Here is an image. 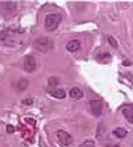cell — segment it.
Listing matches in <instances>:
<instances>
[{
  "label": "cell",
  "instance_id": "cell-21",
  "mask_svg": "<svg viewBox=\"0 0 133 147\" xmlns=\"http://www.w3.org/2000/svg\"><path fill=\"white\" fill-rule=\"evenodd\" d=\"M124 65L129 67V65H130V61H124Z\"/></svg>",
  "mask_w": 133,
  "mask_h": 147
},
{
  "label": "cell",
  "instance_id": "cell-6",
  "mask_svg": "<svg viewBox=\"0 0 133 147\" xmlns=\"http://www.w3.org/2000/svg\"><path fill=\"white\" fill-rule=\"evenodd\" d=\"M89 106H90V111L93 113V115H96V117L101 115V113H103V104H101L100 100L91 98L90 101H89Z\"/></svg>",
  "mask_w": 133,
  "mask_h": 147
},
{
  "label": "cell",
  "instance_id": "cell-20",
  "mask_svg": "<svg viewBox=\"0 0 133 147\" xmlns=\"http://www.w3.org/2000/svg\"><path fill=\"white\" fill-rule=\"evenodd\" d=\"M7 132H8V133H13V132H14V128H13L11 125H8V126H7Z\"/></svg>",
  "mask_w": 133,
  "mask_h": 147
},
{
  "label": "cell",
  "instance_id": "cell-3",
  "mask_svg": "<svg viewBox=\"0 0 133 147\" xmlns=\"http://www.w3.org/2000/svg\"><path fill=\"white\" fill-rule=\"evenodd\" d=\"M33 47L40 53H47V51L53 49V42L50 40L49 38H39V39L35 40Z\"/></svg>",
  "mask_w": 133,
  "mask_h": 147
},
{
  "label": "cell",
  "instance_id": "cell-9",
  "mask_svg": "<svg viewBox=\"0 0 133 147\" xmlns=\"http://www.w3.org/2000/svg\"><path fill=\"white\" fill-rule=\"evenodd\" d=\"M122 114L124 117L128 119L129 123H133V110H132V106H125L122 108Z\"/></svg>",
  "mask_w": 133,
  "mask_h": 147
},
{
  "label": "cell",
  "instance_id": "cell-12",
  "mask_svg": "<svg viewBox=\"0 0 133 147\" xmlns=\"http://www.w3.org/2000/svg\"><path fill=\"white\" fill-rule=\"evenodd\" d=\"M28 86H29V82L26 81V79H19V81L17 82V89L19 90V92H22V90H26L28 89Z\"/></svg>",
  "mask_w": 133,
  "mask_h": 147
},
{
  "label": "cell",
  "instance_id": "cell-22",
  "mask_svg": "<svg viewBox=\"0 0 133 147\" xmlns=\"http://www.w3.org/2000/svg\"><path fill=\"white\" fill-rule=\"evenodd\" d=\"M114 147H119V146H118V144H116V146H114Z\"/></svg>",
  "mask_w": 133,
  "mask_h": 147
},
{
  "label": "cell",
  "instance_id": "cell-2",
  "mask_svg": "<svg viewBox=\"0 0 133 147\" xmlns=\"http://www.w3.org/2000/svg\"><path fill=\"white\" fill-rule=\"evenodd\" d=\"M18 33L15 31H3L0 32V42L6 46H15Z\"/></svg>",
  "mask_w": 133,
  "mask_h": 147
},
{
  "label": "cell",
  "instance_id": "cell-14",
  "mask_svg": "<svg viewBox=\"0 0 133 147\" xmlns=\"http://www.w3.org/2000/svg\"><path fill=\"white\" fill-rule=\"evenodd\" d=\"M58 83H60V79H58L57 76H50V78H49V82H47V85H49L50 89H54V88H57Z\"/></svg>",
  "mask_w": 133,
  "mask_h": 147
},
{
  "label": "cell",
  "instance_id": "cell-18",
  "mask_svg": "<svg viewBox=\"0 0 133 147\" xmlns=\"http://www.w3.org/2000/svg\"><path fill=\"white\" fill-rule=\"evenodd\" d=\"M79 147H94V143H93L91 140H85Z\"/></svg>",
  "mask_w": 133,
  "mask_h": 147
},
{
  "label": "cell",
  "instance_id": "cell-5",
  "mask_svg": "<svg viewBox=\"0 0 133 147\" xmlns=\"http://www.w3.org/2000/svg\"><path fill=\"white\" fill-rule=\"evenodd\" d=\"M57 139L60 142V144H62L64 147L69 146L72 143V136L65 131H58L57 132Z\"/></svg>",
  "mask_w": 133,
  "mask_h": 147
},
{
  "label": "cell",
  "instance_id": "cell-10",
  "mask_svg": "<svg viewBox=\"0 0 133 147\" xmlns=\"http://www.w3.org/2000/svg\"><path fill=\"white\" fill-rule=\"evenodd\" d=\"M81 49V42L79 40H69L66 43V50L71 51V53H75Z\"/></svg>",
  "mask_w": 133,
  "mask_h": 147
},
{
  "label": "cell",
  "instance_id": "cell-15",
  "mask_svg": "<svg viewBox=\"0 0 133 147\" xmlns=\"http://www.w3.org/2000/svg\"><path fill=\"white\" fill-rule=\"evenodd\" d=\"M104 131H105V126L103 125V123H99V126H97V133H96V136L101 139V136L104 135Z\"/></svg>",
  "mask_w": 133,
  "mask_h": 147
},
{
  "label": "cell",
  "instance_id": "cell-11",
  "mask_svg": "<svg viewBox=\"0 0 133 147\" xmlns=\"http://www.w3.org/2000/svg\"><path fill=\"white\" fill-rule=\"evenodd\" d=\"M69 97L74 98V100H79V98H82L83 97L82 89H79V88H72V89L69 90Z\"/></svg>",
  "mask_w": 133,
  "mask_h": 147
},
{
  "label": "cell",
  "instance_id": "cell-1",
  "mask_svg": "<svg viewBox=\"0 0 133 147\" xmlns=\"http://www.w3.org/2000/svg\"><path fill=\"white\" fill-rule=\"evenodd\" d=\"M61 21H62V18H61V16H60V14L53 13V14L46 16V20H44V28H46V31H49V32L56 31L58 26H60Z\"/></svg>",
  "mask_w": 133,
  "mask_h": 147
},
{
  "label": "cell",
  "instance_id": "cell-19",
  "mask_svg": "<svg viewBox=\"0 0 133 147\" xmlns=\"http://www.w3.org/2000/svg\"><path fill=\"white\" fill-rule=\"evenodd\" d=\"M22 103H24V104H26V106H31V104L33 103V100H32L31 97H28V98H25V100L22 101Z\"/></svg>",
  "mask_w": 133,
  "mask_h": 147
},
{
  "label": "cell",
  "instance_id": "cell-13",
  "mask_svg": "<svg viewBox=\"0 0 133 147\" xmlns=\"http://www.w3.org/2000/svg\"><path fill=\"white\" fill-rule=\"evenodd\" d=\"M114 135L119 139H125L128 136V131L124 129V128H116V129H114Z\"/></svg>",
  "mask_w": 133,
  "mask_h": 147
},
{
  "label": "cell",
  "instance_id": "cell-7",
  "mask_svg": "<svg viewBox=\"0 0 133 147\" xmlns=\"http://www.w3.org/2000/svg\"><path fill=\"white\" fill-rule=\"evenodd\" d=\"M49 94L51 97L58 98V100H62V98H65V96H66L65 90H62V89H50Z\"/></svg>",
  "mask_w": 133,
  "mask_h": 147
},
{
  "label": "cell",
  "instance_id": "cell-17",
  "mask_svg": "<svg viewBox=\"0 0 133 147\" xmlns=\"http://www.w3.org/2000/svg\"><path fill=\"white\" fill-rule=\"evenodd\" d=\"M108 42H109V45H111L114 49H118V42H116V39L114 36H109V38H108Z\"/></svg>",
  "mask_w": 133,
  "mask_h": 147
},
{
  "label": "cell",
  "instance_id": "cell-4",
  "mask_svg": "<svg viewBox=\"0 0 133 147\" xmlns=\"http://www.w3.org/2000/svg\"><path fill=\"white\" fill-rule=\"evenodd\" d=\"M24 69L29 74L36 71V58L33 57L32 54H28L24 58Z\"/></svg>",
  "mask_w": 133,
  "mask_h": 147
},
{
  "label": "cell",
  "instance_id": "cell-8",
  "mask_svg": "<svg viewBox=\"0 0 133 147\" xmlns=\"http://www.w3.org/2000/svg\"><path fill=\"white\" fill-rule=\"evenodd\" d=\"M0 7H3L7 13H10V14H14L17 11V3L15 1H7V3H1L0 4Z\"/></svg>",
  "mask_w": 133,
  "mask_h": 147
},
{
  "label": "cell",
  "instance_id": "cell-16",
  "mask_svg": "<svg viewBox=\"0 0 133 147\" xmlns=\"http://www.w3.org/2000/svg\"><path fill=\"white\" fill-rule=\"evenodd\" d=\"M100 56H101V57H97V60L101 61V63L109 61V58H111V54H109V53H103V54H100Z\"/></svg>",
  "mask_w": 133,
  "mask_h": 147
}]
</instances>
